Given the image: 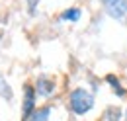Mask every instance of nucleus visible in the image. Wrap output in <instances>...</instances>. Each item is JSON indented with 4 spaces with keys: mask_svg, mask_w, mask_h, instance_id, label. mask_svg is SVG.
Masks as SVG:
<instances>
[{
    "mask_svg": "<svg viewBox=\"0 0 127 121\" xmlns=\"http://www.w3.org/2000/svg\"><path fill=\"white\" fill-rule=\"evenodd\" d=\"M106 82H110V88L113 90V94H115L117 98H125L127 90L123 88V86H121V82H119V78H117V76L108 74V76H106Z\"/></svg>",
    "mask_w": 127,
    "mask_h": 121,
    "instance_id": "nucleus-5",
    "label": "nucleus"
},
{
    "mask_svg": "<svg viewBox=\"0 0 127 121\" xmlns=\"http://www.w3.org/2000/svg\"><path fill=\"white\" fill-rule=\"evenodd\" d=\"M49 117H51V106H43L39 109H35V113L26 121H49Z\"/></svg>",
    "mask_w": 127,
    "mask_h": 121,
    "instance_id": "nucleus-7",
    "label": "nucleus"
},
{
    "mask_svg": "<svg viewBox=\"0 0 127 121\" xmlns=\"http://www.w3.org/2000/svg\"><path fill=\"white\" fill-rule=\"evenodd\" d=\"M35 100H37V92L33 86H26L24 88V104H22V119H30L35 113Z\"/></svg>",
    "mask_w": 127,
    "mask_h": 121,
    "instance_id": "nucleus-3",
    "label": "nucleus"
},
{
    "mask_svg": "<svg viewBox=\"0 0 127 121\" xmlns=\"http://www.w3.org/2000/svg\"><path fill=\"white\" fill-rule=\"evenodd\" d=\"M82 16V10L80 8H66L61 12V22H68V24H76Z\"/></svg>",
    "mask_w": 127,
    "mask_h": 121,
    "instance_id": "nucleus-6",
    "label": "nucleus"
},
{
    "mask_svg": "<svg viewBox=\"0 0 127 121\" xmlns=\"http://www.w3.org/2000/svg\"><path fill=\"white\" fill-rule=\"evenodd\" d=\"M0 96L6 98V100H12V88L8 86V82L0 76Z\"/></svg>",
    "mask_w": 127,
    "mask_h": 121,
    "instance_id": "nucleus-9",
    "label": "nucleus"
},
{
    "mask_svg": "<svg viewBox=\"0 0 127 121\" xmlns=\"http://www.w3.org/2000/svg\"><path fill=\"white\" fill-rule=\"evenodd\" d=\"M55 88H57V84H55V80H53L51 76H39L37 82H35V92H37V96H41V98L53 96Z\"/></svg>",
    "mask_w": 127,
    "mask_h": 121,
    "instance_id": "nucleus-4",
    "label": "nucleus"
},
{
    "mask_svg": "<svg viewBox=\"0 0 127 121\" xmlns=\"http://www.w3.org/2000/svg\"><path fill=\"white\" fill-rule=\"evenodd\" d=\"M121 115H123V111L119 107H108L106 109V119L108 121H119Z\"/></svg>",
    "mask_w": 127,
    "mask_h": 121,
    "instance_id": "nucleus-8",
    "label": "nucleus"
},
{
    "mask_svg": "<svg viewBox=\"0 0 127 121\" xmlns=\"http://www.w3.org/2000/svg\"><path fill=\"white\" fill-rule=\"evenodd\" d=\"M94 104H96L94 94L86 88L78 86V88L70 90V94H68V107L74 115H86L88 111L94 109Z\"/></svg>",
    "mask_w": 127,
    "mask_h": 121,
    "instance_id": "nucleus-1",
    "label": "nucleus"
},
{
    "mask_svg": "<svg viewBox=\"0 0 127 121\" xmlns=\"http://www.w3.org/2000/svg\"><path fill=\"white\" fill-rule=\"evenodd\" d=\"M125 121H127V109H125Z\"/></svg>",
    "mask_w": 127,
    "mask_h": 121,
    "instance_id": "nucleus-11",
    "label": "nucleus"
},
{
    "mask_svg": "<svg viewBox=\"0 0 127 121\" xmlns=\"http://www.w3.org/2000/svg\"><path fill=\"white\" fill-rule=\"evenodd\" d=\"M28 2V10H30V14H35L37 12V6H39V0H26Z\"/></svg>",
    "mask_w": 127,
    "mask_h": 121,
    "instance_id": "nucleus-10",
    "label": "nucleus"
},
{
    "mask_svg": "<svg viewBox=\"0 0 127 121\" xmlns=\"http://www.w3.org/2000/svg\"><path fill=\"white\" fill-rule=\"evenodd\" d=\"M104 12L113 20L127 18V0H100Z\"/></svg>",
    "mask_w": 127,
    "mask_h": 121,
    "instance_id": "nucleus-2",
    "label": "nucleus"
}]
</instances>
